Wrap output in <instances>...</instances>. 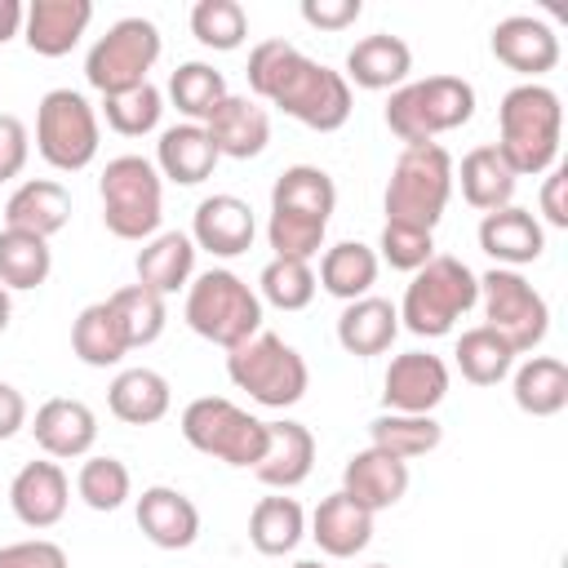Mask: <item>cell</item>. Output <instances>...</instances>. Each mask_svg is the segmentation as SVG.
Listing matches in <instances>:
<instances>
[{
    "label": "cell",
    "instance_id": "cell-21",
    "mask_svg": "<svg viewBox=\"0 0 568 568\" xmlns=\"http://www.w3.org/2000/svg\"><path fill=\"white\" fill-rule=\"evenodd\" d=\"M342 493H351L364 510H390L395 501H404L408 493V462L382 453V448H359L351 453V462L342 466Z\"/></svg>",
    "mask_w": 568,
    "mask_h": 568
},
{
    "label": "cell",
    "instance_id": "cell-18",
    "mask_svg": "<svg viewBox=\"0 0 568 568\" xmlns=\"http://www.w3.org/2000/svg\"><path fill=\"white\" fill-rule=\"evenodd\" d=\"M133 515H138L142 537H146L151 546H160V550H186V546H195V537H200V510H195V501H191L186 493L169 488V484L142 488Z\"/></svg>",
    "mask_w": 568,
    "mask_h": 568
},
{
    "label": "cell",
    "instance_id": "cell-46",
    "mask_svg": "<svg viewBox=\"0 0 568 568\" xmlns=\"http://www.w3.org/2000/svg\"><path fill=\"white\" fill-rule=\"evenodd\" d=\"M377 248H382V262L390 271L413 275L435 257V231H422V226H408V222H386Z\"/></svg>",
    "mask_w": 568,
    "mask_h": 568
},
{
    "label": "cell",
    "instance_id": "cell-3",
    "mask_svg": "<svg viewBox=\"0 0 568 568\" xmlns=\"http://www.w3.org/2000/svg\"><path fill=\"white\" fill-rule=\"evenodd\" d=\"M470 115H475V84L462 75H426L399 84L386 102V129L404 146L435 142L439 133L462 129Z\"/></svg>",
    "mask_w": 568,
    "mask_h": 568
},
{
    "label": "cell",
    "instance_id": "cell-19",
    "mask_svg": "<svg viewBox=\"0 0 568 568\" xmlns=\"http://www.w3.org/2000/svg\"><path fill=\"white\" fill-rule=\"evenodd\" d=\"M204 133L213 138L217 155H231V160H253L266 151L271 142V115L257 98L248 93H226L222 106L204 120Z\"/></svg>",
    "mask_w": 568,
    "mask_h": 568
},
{
    "label": "cell",
    "instance_id": "cell-13",
    "mask_svg": "<svg viewBox=\"0 0 568 568\" xmlns=\"http://www.w3.org/2000/svg\"><path fill=\"white\" fill-rule=\"evenodd\" d=\"M448 395V364L430 351H404L382 377L386 413H435Z\"/></svg>",
    "mask_w": 568,
    "mask_h": 568
},
{
    "label": "cell",
    "instance_id": "cell-52",
    "mask_svg": "<svg viewBox=\"0 0 568 568\" xmlns=\"http://www.w3.org/2000/svg\"><path fill=\"white\" fill-rule=\"evenodd\" d=\"M27 426V399L18 386L0 382V439H13Z\"/></svg>",
    "mask_w": 568,
    "mask_h": 568
},
{
    "label": "cell",
    "instance_id": "cell-29",
    "mask_svg": "<svg viewBox=\"0 0 568 568\" xmlns=\"http://www.w3.org/2000/svg\"><path fill=\"white\" fill-rule=\"evenodd\" d=\"M333 209H337V186L315 164H288L271 186V213H293V217L328 226Z\"/></svg>",
    "mask_w": 568,
    "mask_h": 568
},
{
    "label": "cell",
    "instance_id": "cell-43",
    "mask_svg": "<svg viewBox=\"0 0 568 568\" xmlns=\"http://www.w3.org/2000/svg\"><path fill=\"white\" fill-rule=\"evenodd\" d=\"M257 297L262 302H271V306H280V311H306L311 302H315V271H311V262H293V257H271L266 266H262V275H257Z\"/></svg>",
    "mask_w": 568,
    "mask_h": 568
},
{
    "label": "cell",
    "instance_id": "cell-4",
    "mask_svg": "<svg viewBox=\"0 0 568 568\" xmlns=\"http://www.w3.org/2000/svg\"><path fill=\"white\" fill-rule=\"evenodd\" d=\"M479 302V275L453 257V253H435L422 271H413V284L404 288V302L395 306L404 328L417 337H444L453 333V324Z\"/></svg>",
    "mask_w": 568,
    "mask_h": 568
},
{
    "label": "cell",
    "instance_id": "cell-45",
    "mask_svg": "<svg viewBox=\"0 0 568 568\" xmlns=\"http://www.w3.org/2000/svg\"><path fill=\"white\" fill-rule=\"evenodd\" d=\"M102 115H106V124H111L120 138H142V133H151V129L160 124V115H164V93L146 80V84H138V89H124V93L102 98Z\"/></svg>",
    "mask_w": 568,
    "mask_h": 568
},
{
    "label": "cell",
    "instance_id": "cell-5",
    "mask_svg": "<svg viewBox=\"0 0 568 568\" xmlns=\"http://www.w3.org/2000/svg\"><path fill=\"white\" fill-rule=\"evenodd\" d=\"M186 324L195 337L231 351L262 328V297L226 266H213L186 284Z\"/></svg>",
    "mask_w": 568,
    "mask_h": 568
},
{
    "label": "cell",
    "instance_id": "cell-12",
    "mask_svg": "<svg viewBox=\"0 0 568 568\" xmlns=\"http://www.w3.org/2000/svg\"><path fill=\"white\" fill-rule=\"evenodd\" d=\"M479 302H484V328H493L515 355H528L550 333V306L546 297L506 266H493L479 275Z\"/></svg>",
    "mask_w": 568,
    "mask_h": 568
},
{
    "label": "cell",
    "instance_id": "cell-49",
    "mask_svg": "<svg viewBox=\"0 0 568 568\" xmlns=\"http://www.w3.org/2000/svg\"><path fill=\"white\" fill-rule=\"evenodd\" d=\"M27 155H31V133L18 115L0 111V182L18 178L27 169Z\"/></svg>",
    "mask_w": 568,
    "mask_h": 568
},
{
    "label": "cell",
    "instance_id": "cell-33",
    "mask_svg": "<svg viewBox=\"0 0 568 568\" xmlns=\"http://www.w3.org/2000/svg\"><path fill=\"white\" fill-rule=\"evenodd\" d=\"M377 253L359 240H342L333 248H324L320 257V275L315 284H324V293H333L337 302H355V297H368V288L377 284Z\"/></svg>",
    "mask_w": 568,
    "mask_h": 568
},
{
    "label": "cell",
    "instance_id": "cell-41",
    "mask_svg": "<svg viewBox=\"0 0 568 568\" xmlns=\"http://www.w3.org/2000/svg\"><path fill=\"white\" fill-rule=\"evenodd\" d=\"M457 368H462V377L470 382V386H497L506 373H510V364H515V351L493 333V328H466L462 337H457Z\"/></svg>",
    "mask_w": 568,
    "mask_h": 568
},
{
    "label": "cell",
    "instance_id": "cell-27",
    "mask_svg": "<svg viewBox=\"0 0 568 568\" xmlns=\"http://www.w3.org/2000/svg\"><path fill=\"white\" fill-rule=\"evenodd\" d=\"M217 160L222 155H217L213 138L204 133V124H173L155 142V173L178 186H200Z\"/></svg>",
    "mask_w": 568,
    "mask_h": 568
},
{
    "label": "cell",
    "instance_id": "cell-34",
    "mask_svg": "<svg viewBox=\"0 0 568 568\" xmlns=\"http://www.w3.org/2000/svg\"><path fill=\"white\" fill-rule=\"evenodd\" d=\"M71 351L80 364L89 368H111L129 355V342H124V328L111 311V302H89L75 324H71Z\"/></svg>",
    "mask_w": 568,
    "mask_h": 568
},
{
    "label": "cell",
    "instance_id": "cell-22",
    "mask_svg": "<svg viewBox=\"0 0 568 568\" xmlns=\"http://www.w3.org/2000/svg\"><path fill=\"white\" fill-rule=\"evenodd\" d=\"M408 71H413V49L399 36L377 31V36H364V40L351 44L342 80L355 84V89H368V93H382V89L395 93L408 80Z\"/></svg>",
    "mask_w": 568,
    "mask_h": 568
},
{
    "label": "cell",
    "instance_id": "cell-47",
    "mask_svg": "<svg viewBox=\"0 0 568 568\" xmlns=\"http://www.w3.org/2000/svg\"><path fill=\"white\" fill-rule=\"evenodd\" d=\"M324 231L328 226L293 217V213H271V222H266V240H271L275 257H293V262H311L324 248Z\"/></svg>",
    "mask_w": 568,
    "mask_h": 568
},
{
    "label": "cell",
    "instance_id": "cell-17",
    "mask_svg": "<svg viewBox=\"0 0 568 568\" xmlns=\"http://www.w3.org/2000/svg\"><path fill=\"white\" fill-rule=\"evenodd\" d=\"M67 501H71V484H67V470L49 457V462H27L13 484H9V506L18 515V524L27 528H53L62 515H67Z\"/></svg>",
    "mask_w": 568,
    "mask_h": 568
},
{
    "label": "cell",
    "instance_id": "cell-55",
    "mask_svg": "<svg viewBox=\"0 0 568 568\" xmlns=\"http://www.w3.org/2000/svg\"><path fill=\"white\" fill-rule=\"evenodd\" d=\"M293 568H324V564H320V559H297Z\"/></svg>",
    "mask_w": 568,
    "mask_h": 568
},
{
    "label": "cell",
    "instance_id": "cell-24",
    "mask_svg": "<svg viewBox=\"0 0 568 568\" xmlns=\"http://www.w3.org/2000/svg\"><path fill=\"white\" fill-rule=\"evenodd\" d=\"M479 248H484L497 266L515 271V266H528V262L541 257L546 231H541V222H537L528 209L506 204V209H497V213H484V222H479Z\"/></svg>",
    "mask_w": 568,
    "mask_h": 568
},
{
    "label": "cell",
    "instance_id": "cell-15",
    "mask_svg": "<svg viewBox=\"0 0 568 568\" xmlns=\"http://www.w3.org/2000/svg\"><path fill=\"white\" fill-rule=\"evenodd\" d=\"M253 235H257V222L240 195H204L195 204V217H191L195 248H204L213 257H240V253H248Z\"/></svg>",
    "mask_w": 568,
    "mask_h": 568
},
{
    "label": "cell",
    "instance_id": "cell-40",
    "mask_svg": "<svg viewBox=\"0 0 568 568\" xmlns=\"http://www.w3.org/2000/svg\"><path fill=\"white\" fill-rule=\"evenodd\" d=\"M106 302H111V311H115V320H120V328H124L129 351L151 346V342L164 333V320H169L164 297L151 293L146 284H124V288H115Z\"/></svg>",
    "mask_w": 568,
    "mask_h": 568
},
{
    "label": "cell",
    "instance_id": "cell-38",
    "mask_svg": "<svg viewBox=\"0 0 568 568\" xmlns=\"http://www.w3.org/2000/svg\"><path fill=\"white\" fill-rule=\"evenodd\" d=\"M226 93H231V89H226L222 71L209 67V62H182V67L169 75V102L186 115V124H204V120L222 106Z\"/></svg>",
    "mask_w": 568,
    "mask_h": 568
},
{
    "label": "cell",
    "instance_id": "cell-11",
    "mask_svg": "<svg viewBox=\"0 0 568 568\" xmlns=\"http://www.w3.org/2000/svg\"><path fill=\"white\" fill-rule=\"evenodd\" d=\"M160 49H164V40L151 18H120L106 27V36L93 40V49L84 58V80L102 98L138 89V84H146V71L160 62Z\"/></svg>",
    "mask_w": 568,
    "mask_h": 568
},
{
    "label": "cell",
    "instance_id": "cell-30",
    "mask_svg": "<svg viewBox=\"0 0 568 568\" xmlns=\"http://www.w3.org/2000/svg\"><path fill=\"white\" fill-rule=\"evenodd\" d=\"M395 333H399V311L386 297H373V293L346 302L342 315H337V342H342L346 355H359V359L390 351Z\"/></svg>",
    "mask_w": 568,
    "mask_h": 568
},
{
    "label": "cell",
    "instance_id": "cell-48",
    "mask_svg": "<svg viewBox=\"0 0 568 568\" xmlns=\"http://www.w3.org/2000/svg\"><path fill=\"white\" fill-rule=\"evenodd\" d=\"M0 568H71L67 550L49 537H27V541H9L0 546Z\"/></svg>",
    "mask_w": 568,
    "mask_h": 568
},
{
    "label": "cell",
    "instance_id": "cell-16",
    "mask_svg": "<svg viewBox=\"0 0 568 568\" xmlns=\"http://www.w3.org/2000/svg\"><path fill=\"white\" fill-rule=\"evenodd\" d=\"M31 435L36 444L44 448V457L53 462H71V457H89L93 439H98V417L84 399H67V395H53L36 408V422H31Z\"/></svg>",
    "mask_w": 568,
    "mask_h": 568
},
{
    "label": "cell",
    "instance_id": "cell-23",
    "mask_svg": "<svg viewBox=\"0 0 568 568\" xmlns=\"http://www.w3.org/2000/svg\"><path fill=\"white\" fill-rule=\"evenodd\" d=\"M315 466V435L302 426V422H266V453L262 462L253 466V475L275 488V493H288L297 484H306Z\"/></svg>",
    "mask_w": 568,
    "mask_h": 568
},
{
    "label": "cell",
    "instance_id": "cell-53",
    "mask_svg": "<svg viewBox=\"0 0 568 568\" xmlns=\"http://www.w3.org/2000/svg\"><path fill=\"white\" fill-rule=\"evenodd\" d=\"M22 18H27V4H18V0H0V44H9V40L22 31Z\"/></svg>",
    "mask_w": 568,
    "mask_h": 568
},
{
    "label": "cell",
    "instance_id": "cell-6",
    "mask_svg": "<svg viewBox=\"0 0 568 568\" xmlns=\"http://www.w3.org/2000/svg\"><path fill=\"white\" fill-rule=\"evenodd\" d=\"M226 377L262 408H293L311 386L306 359L266 328H257L248 342L226 351Z\"/></svg>",
    "mask_w": 568,
    "mask_h": 568
},
{
    "label": "cell",
    "instance_id": "cell-35",
    "mask_svg": "<svg viewBox=\"0 0 568 568\" xmlns=\"http://www.w3.org/2000/svg\"><path fill=\"white\" fill-rule=\"evenodd\" d=\"M515 404L528 417H555L568 404V364L555 355H528L515 368Z\"/></svg>",
    "mask_w": 568,
    "mask_h": 568
},
{
    "label": "cell",
    "instance_id": "cell-28",
    "mask_svg": "<svg viewBox=\"0 0 568 568\" xmlns=\"http://www.w3.org/2000/svg\"><path fill=\"white\" fill-rule=\"evenodd\" d=\"M453 182H462V200H466L470 209H479V213L506 209V204L515 200V186H519V178L510 173V164L501 160V151H497L493 142L466 151V155H462V169L453 173Z\"/></svg>",
    "mask_w": 568,
    "mask_h": 568
},
{
    "label": "cell",
    "instance_id": "cell-37",
    "mask_svg": "<svg viewBox=\"0 0 568 568\" xmlns=\"http://www.w3.org/2000/svg\"><path fill=\"white\" fill-rule=\"evenodd\" d=\"M368 435H373V448H382L399 462L426 457L444 444V426L430 413H382L368 422Z\"/></svg>",
    "mask_w": 568,
    "mask_h": 568
},
{
    "label": "cell",
    "instance_id": "cell-39",
    "mask_svg": "<svg viewBox=\"0 0 568 568\" xmlns=\"http://www.w3.org/2000/svg\"><path fill=\"white\" fill-rule=\"evenodd\" d=\"M53 271L49 240L27 231H0V284L4 288H40Z\"/></svg>",
    "mask_w": 568,
    "mask_h": 568
},
{
    "label": "cell",
    "instance_id": "cell-31",
    "mask_svg": "<svg viewBox=\"0 0 568 568\" xmlns=\"http://www.w3.org/2000/svg\"><path fill=\"white\" fill-rule=\"evenodd\" d=\"M133 266H138V284H146L151 293L169 297V293L191 284V275H195V244L182 231H160V235H151L138 248Z\"/></svg>",
    "mask_w": 568,
    "mask_h": 568
},
{
    "label": "cell",
    "instance_id": "cell-8",
    "mask_svg": "<svg viewBox=\"0 0 568 568\" xmlns=\"http://www.w3.org/2000/svg\"><path fill=\"white\" fill-rule=\"evenodd\" d=\"M453 195V155L439 142L404 146L386 182V222L435 231Z\"/></svg>",
    "mask_w": 568,
    "mask_h": 568
},
{
    "label": "cell",
    "instance_id": "cell-10",
    "mask_svg": "<svg viewBox=\"0 0 568 568\" xmlns=\"http://www.w3.org/2000/svg\"><path fill=\"white\" fill-rule=\"evenodd\" d=\"M98 111L75 89H49L36 106V151L58 173H80L98 155Z\"/></svg>",
    "mask_w": 568,
    "mask_h": 568
},
{
    "label": "cell",
    "instance_id": "cell-1",
    "mask_svg": "<svg viewBox=\"0 0 568 568\" xmlns=\"http://www.w3.org/2000/svg\"><path fill=\"white\" fill-rule=\"evenodd\" d=\"M248 89L253 98L280 106L284 115H293L297 124L315 129V133H333L351 120V84L342 80V71L306 58L297 44L288 40H262L248 49Z\"/></svg>",
    "mask_w": 568,
    "mask_h": 568
},
{
    "label": "cell",
    "instance_id": "cell-50",
    "mask_svg": "<svg viewBox=\"0 0 568 568\" xmlns=\"http://www.w3.org/2000/svg\"><path fill=\"white\" fill-rule=\"evenodd\" d=\"M364 13L359 0H302V22L320 31H346Z\"/></svg>",
    "mask_w": 568,
    "mask_h": 568
},
{
    "label": "cell",
    "instance_id": "cell-9",
    "mask_svg": "<svg viewBox=\"0 0 568 568\" xmlns=\"http://www.w3.org/2000/svg\"><path fill=\"white\" fill-rule=\"evenodd\" d=\"M182 439L213 462L253 470L266 453V422L222 395H200L182 408Z\"/></svg>",
    "mask_w": 568,
    "mask_h": 568
},
{
    "label": "cell",
    "instance_id": "cell-56",
    "mask_svg": "<svg viewBox=\"0 0 568 568\" xmlns=\"http://www.w3.org/2000/svg\"><path fill=\"white\" fill-rule=\"evenodd\" d=\"M368 568H390V564H368Z\"/></svg>",
    "mask_w": 568,
    "mask_h": 568
},
{
    "label": "cell",
    "instance_id": "cell-44",
    "mask_svg": "<svg viewBox=\"0 0 568 568\" xmlns=\"http://www.w3.org/2000/svg\"><path fill=\"white\" fill-rule=\"evenodd\" d=\"M75 493L89 510H120L133 497V475L120 457H84L75 475Z\"/></svg>",
    "mask_w": 568,
    "mask_h": 568
},
{
    "label": "cell",
    "instance_id": "cell-42",
    "mask_svg": "<svg viewBox=\"0 0 568 568\" xmlns=\"http://www.w3.org/2000/svg\"><path fill=\"white\" fill-rule=\"evenodd\" d=\"M191 36L204 49L231 53L248 36V13H244L240 0H195V9H191Z\"/></svg>",
    "mask_w": 568,
    "mask_h": 568
},
{
    "label": "cell",
    "instance_id": "cell-51",
    "mask_svg": "<svg viewBox=\"0 0 568 568\" xmlns=\"http://www.w3.org/2000/svg\"><path fill=\"white\" fill-rule=\"evenodd\" d=\"M564 191H568V169H546V182H541V213H546V222L550 226H568V200H564Z\"/></svg>",
    "mask_w": 568,
    "mask_h": 568
},
{
    "label": "cell",
    "instance_id": "cell-54",
    "mask_svg": "<svg viewBox=\"0 0 568 568\" xmlns=\"http://www.w3.org/2000/svg\"><path fill=\"white\" fill-rule=\"evenodd\" d=\"M9 315H13V302H9V288L0 284V333L9 328Z\"/></svg>",
    "mask_w": 568,
    "mask_h": 568
},
{
    "label": "cell",
    "instance_id": "cell-32",
    "mask_svg": "<svg viewBox=\"0 0 568 568\" xmlns=\"http://www.w3.org/2000/svg\"><path fill=\"white\" fill-rule=\"evenodd\" d=\"M106 404L120 422L129 426H151L169 413L173 404V390H169V377L155 373V368H120L115 382L106 386Z\"/></svg>",
    "mask_w": 568,
    "mask_h": 568
},
{
    "label": "cell",
    "instance_id": "cell-14",
    "mask_svg": "<svg viewBox=\"0 0 568 568\" xmlns=\"http://www.w3.org/2000/svg\"><path fill=\"white\" fill-rule=\"evenodd\" d=\"M488 49H493V58L501 67H510V71H519L528 80H537V75L559 67V36H555L550 22H541L532 13L501 18L493 27V36H488Z\"/></svg>",
    "mask_w": 568,
    "mask_h": 568
},
{
    "label": "cell",
    "instance_id": "cell-25",
    "mask_svg": "<svg viewBox=\"0 0 568 568\" xmlns=\"http://www.w3.org/2000/svg\"><path fill=\"white\" fill-rule=\"evenodd\" d=\"M311 537L324 555L351 559L373 541V510H364L351 493H328L311 515Z\"/></svg>",
    "mask_w": 568,
    "mask_h": 568
},
{
    "label": "cell",
    "instance_id": "cell-2",
    "mask_svg": "<svg viewBox=\"0 0 568 568\" xmlns=\"http://www.w3.org/2000/svg\"><path fill=\"white\" fill-rule=\"evenodd\" d=\"M497 129H501V138L493 146L501 151V160L510 164L515 178H537V173L555 169L559 138H564L559 93L537 80L506 89V98L497 106Z\"/></svg>",
    "mask_w": 568,
    "mask_h": 568
},
{
    "label": "cell",
    "instance_id": "cell-26",
    "mask_svg": "<svg viewBox=\"0 0 568 568\" xmlns=\"http://www.w3.org/2000/svg\"><path fill=\"white\" fill-rule=\"evenodd\" d=\"M71 222V191L53 178H31L4 200V226L27 231V235H58Z\"/></svg>",
    "mask_w": 568,
    "mask_h": 568
},
{
    "label": "cell",
    "instance_id": "cell-7",
    "mask_svg": "<svg viewBox=\"0 0 568 568\" xmlns=\"http://www.w3.org/2000/svg\"><path fill=\"white\" fill-rule=\"evenodd\" d=\"M98 195H102V222H106V231L115 240L146 244L151 235H160L164 178L155 173L151 160H142V155H115V160H106V169L98 178Z\"/></svg>",
    "mask_w": 568,
    "mask_h": 568
},
{
    "label": "cell",
    "instance_id": "cell-36",
    "mask_svg": "<svg viewBox=\"0 0 568 568\" xmlns=\"http://www.w3.org/2000/svg\"><path fill=\"white\" fill-rule=\"evenodd\" d=\"M302 537H306V510H302L297 497H284V493H280V497H262V501L253 506V515H248V541H253L257 555L280 559V555H288Z\"/></svg>",
    "mask_w": 568,
    "mask_h": 568
},
{
    "label": "cell",
    "instance_id": "cell-20",
    "mask_svg": "<svg viewBox=\"0 0 568 568\" xmlns=\"http://www.w3.org/2000/svg\"><path fill=\"white\" fill-rule=\"evenodd\" d=\"M89 22H93L89 0H31L22 18V40L40 58H62L80 44Z\"/></svg>",
    "mask_w": 568,
    "mask_h": 568
}]
</instances>
